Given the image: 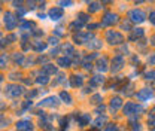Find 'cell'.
Segmentation results:
<instances>
[{
  "label": "cell",
  "mask_w": 155,
  "mask_h": 131,
  "mask_svg": "<svg viewBox=\"0 0 155 131\" xmlns=\"http://www.w3.org/2000/svg\"><path fill=\"white\" fill-rule=\"evenodd\" d=\"M88 48H91V49H97V48H101V42L100 40H93L88 43Z\"/></svg>",
  "instance_id": "obj_24"
},
{
  "label": "cell",
  "mask_w": 155,
  "mask_h": 131,
  "mask_svg": "<svg viewBox=\"0 0 155 131\" xmlns=\"http://www.w3.org/2000/svg\"><path fill=\"white\" fill-rule=\"evenodd\" d=\"M86 21H88V15L86 14H79V23L84 24V23H86Z\"/></svg>",
  "instance_id": "obj_30"
},
{
  "label": "cell",
  "mask_w": 155,
  "mask_h": 131,
  "mask_svg": "<svg viewBox=\"0 0 155 131\" xmlns=\"http://www.w3.org/2000/svg\"><path fill=\"white\" fill-rule=\"evenodd\" d=\"M57 64L60 66V67H70V58L67 57H61L57 60Z\"/></svg>",
  "instance_id": "obj_14"
},
{
  "label": "cell",
  "mask_w": 155,
  "mask_h": 131,
  "mask_svg": "<svg viewBox=\"0 0 155 131\" xmlns=\"http://www.w3.org/2000/svg\"><path fill=\"white\" fill-rule=\"evenodd\" d=\"M151 97H152V91H151V90H148V88L142 90V91L137 94V98H139V100H142V101H145V100H149Z\"/></svg>",
  "instance_id": "obj_10"
},
{
  "label": "cell",
  "mask_w": 155,
  "mask_h": 131,
  "mask_svg": "<svg viewBox=\"0 0 155 131\" xmlns=\"http://www.w3.org/2000/svg\"><path fill=\"white\" fill-rule=\"evenodd\" d=\"M88 122H90V116L88 115H81L79 116V124H81V127H85V125H88Z\"/></svg>",
  "instance_id": "obj_22"
},
{
  "label": "cell",
  "mask_w": 155,
  "mask_h": 131,
  "mask_svg": "<svg viewBox=\"0 0 155 131\" xmlns=\"http://www.w3.org/2000/svg\"><path fill=\"white\" fill-rule=\"evenodd\" d=\"M49 42L52 43V45H57V43H58V39H57V37H51V39H49Z\"/></svg>",
  "instance_id": "obj_37"
},
{
  "label": "cell",
  "mask_w": 155,
  "mask_h": 131,
  "mask_svg": "<svg viewBox=\"0 0 155 131\" xmlns=\"http://www.w3.org/2000/svg\"><path fill=\"white\" fill-rule=\"evenodd\" d=\"M43 72H45V73H48V75H54V73L57 72V69L54 67L52 64H46L45 67H43Z\"/></svg>",
  "instance_id": "obj_21"
},
{
  "label": "cell",
  "mask_w": 155,
  "mask_h": 131,
  "mask_svg": "<svg viewBox=\"0 0 155 131\" xmlns=\"http://www.w3.org/2000/svg\"><path fill=\"white\" fill-rule=\"evenodd\" d=\"M118 23V15L116 14H112V12H106L104 14V18H103V24L104 26H114Z\"/></svg>",
  "instance_id": "obj_5"
},
{
  "label": "cell",
  "mask_w": 155,
  "mask_h": 131,
  "mask_svg": "<svg viewBox=\"0 0 155 131\" xmlns=\"http://www.w3.org/2000/svg\"><path fill=\"white\" fill-rule=\"evenodd\" d=\"M46 48V43L45 42H40V40H36L34 43H33V49L34 51H37V52H40V51H43Z\"/></svg>",
  "instance_id": "obj_15"
},
{
  "label": "cell",
  "mask_w": 155,
  "mask_h": 131,
  "mask_svg": "<svg viewBox=\"0 0 155 131\" xmlns=\"http://www.w3.org/2000/svg\"><path fill=\"white\" fill-rule=\"evenodd\" d=\"M39 106H43V107H57L58 106V98L57 97H48L45 100H42L39 103Z\"/></svg>",
  "instance_id": "obj_6"
},
{
  "label": "cell",
  "mask_w": 155,
  "mask_h": 131,
  "mask_svg": "<svg viewBox=\"0 0 155 131\" xmlns=\"http://www.w3.org/2000/svg\"><path fill=\"white\" fill-rule=\"evenodd\" d=\"M106 121H107V118H106V116H99V118L96 119L94 125H96L97 128H100V127H103V124H106Z\"/></svg>",
  "instance_id": "obj_23"
},
{
  "label": "cell",
  "mask_w": 155,
  "mask_h": 131,
  "mask_svg": "<svg viewBox=\"0 0 155 131\" xmlns=\"http://www.w3.org/2000/svg\"><path fill=\"white\" fill-rule=\"evenodd\" d=\"M106 131H118V127L116 125H107Z\"/></svg>",
  "instance_id": "obj_33"
},
{
  "label": "cell",
  "mask_w": 155,
  "mask_h": 131,
  "mask_svg": "<svg viewBox=\"0 0 155 131\" xmlns=\"http://www.w3.org/2000/svg\"><path fill=\"white\" fill-rule=\"evenodd\" d=\"M2 80H3V76H2V75H0V82H2Z\"/></svg>",
  "instance_id": "obj_44"
},
{
  "label": "cell",
  "mask_w": 155,
  "mask_h": 131,
  "mask_svg": "<svg viewBox=\"0 0 155 131\" xmlns=\"http://www.w3.org/2000/svg\"><path fill=\"white\" fill-rule=\"evenodd\" d=\"M5 94L9 95V97H18L23 94V88L18 85H8L6 90H5Z\"/></svg>",
  "instance_id": "obj_3"
},
{
  "label": "cell",
  "mask_w": 155,
  "mask_h": 131,
  "mask_svg": "<svg viewBox=\"0 0 155 131\" xmlns=\"http://www.w3.org/2000/svg\"><path fill=\"white\" fill-rule=\"evenodd\" d=\"M146 79H155V70L148 72V73H146Z\"/></svg>",
  "instance_id": "obj_32"
},
{
  "label": "cell",
  "mask_w": 155,
  "mask_h": 131,
  "mask_svg": "<svg viewBox=\"0 0 155 131\" xmlns=\"http://www.w3.org/2000/svg\"><path fill=\"white\" fill-rule=\"evenodd\" d=\"M82 83H84V79H82L81 75H76V76L72 78V85H73V86H81Z\"/></svg>",
  "instance_id": "obj_18"
},
{
  "label": "cell",
  "mask_w": 155,
  "mask_h": 131,
  "mask_svg": "<svg viewBox=\"0 0 155 131\" xmlns=\"http://www.w3.org/2000/svg\"><path fill=\"white\" fill-rule=\"evenodd\" d=\"M100 3H97V2H93L91 5H90V8H88V11L90 12H97V11H100Z\"/></svg>",
  "instance_id": "obj_26"
},
{
  "label": "cell",
  "mask_w": 155,
  "mask_h": 131,
  "mask_svg": "<svg viewBox=\"0 0 155 131\" xmlns=\"http://www.w3.org/2000/svg\"><path fill=\"white\" fill-rule=\"evenodd\" d=\"M31 27H34V24H33V23H29V21H26V23H23V24H21V30L31 28Z\"/></svg>",
  "instance_id": "obj_29"
},
{
  "label": "cell",
  "mask_w": 155,
  "mask_h": 131,
  "mask_svg": "<svg viewBox=\"0 0 155 131\" xmlns=\"http://www.w3.org/2000/svg\"><path fill=\"white\" fill-rule=\"evenodd\" d=\"M122 28H130V24H128V23H124V24H122Z\"/></svg>",
  "instance_id": "obj_41"
},
{
  "label": "cell",
  "mask_w": 155,
  "mask_h": 131,
  "mask_svg": "<svg viewBox=\"0 0 155 131\" xmlns=\"http://www.w3.org/2000/svg\"><path fill=\"white\" fill-rule=\"evenodd\" d=\"M60 98H61L64 103H67V104L72 103V97H70V94H69V93H66V91H63V93L60 94Z\"/></svg>",
  "instance_id": "obj_20"
},
{
  "label": "cell",
  "mask_w": 155,
  "mask_h": 131,
  "mask_svg": "<svg viewBox=\"0 0 155 131\" xmlns=\"http://www.w3.org/2000/svg\"><path fill=\"white\" fill-rule=\"evenodd\" d=\"M16 128L18 130H23V131H30L31 130V122L30 121H19L16 124Z\"/></svg>",
  "instance_id": "obj_12"
},
{
  "label": "cell",
  "mask_w": 155,
  "mask_h": 131,
  "mask_svg": "<svg viewBox=\"0 0 155 131\" xmlns=\"http://www.w3.org/2000/svg\"><path fill=\"white\" fill-rule=\"evenodd\" d=\"M49 18L54 21H58L60 18H63V9L61 8H52L49 11Z\"/></svg>",
  "instance_id": "obj_9"
},
{
  "label": "cell",
  "mask_w": 155,
  "mask_h": 131,
  "mask_svg": "<svg viewBox=\"0 0 155 131\" xmlns=\"http://www.w3.org/2000/svg\"><path fill=\"white\" fill-rule=\"evenodd\" d=\"M55 33H57V36H61V34H63L61 28H57V30H55Z\"/></svg>",
  "instance_id": "obj_40"
},
{
  "label": "cell",
  "mask_w": 155,
  "mask_h": 131,
  "mask_svg": "<svg viewBox=\"0 0 155 131\" xmlns=\"http://www.w3.org/2000/svg\"><path fill=\"white\" fill-rule=\"evenodd\" d=\"M24 5V0H12V6L15 8H23Z\"/></svg>",
  "instance_id": "obj_28"
},
{
  "label": "cell",
  "mask_w": 155,
  "mask_h": 131,
  "mask_svg": "<svg viewBox=\"0 0 155 131\" xmlns=\"http://www.w3.org/2000/svg\"><path fill=\"white\" fill-rule=\"evenodd\" d=\"M128 18H130L131 23L140 24V23H143V21L146 19V15H145V12L142 9H133V11L128 12Z\"/></svg>",
  "instance_id": "obj_1"
},
{
  "label": "cell",
  "mask_w": 155,
  "mask_h": 131,
  "mask_svg": "<svg viewBox=\"0 0 155 131\" xmlns=\"http://www.w3.org/2000/svg\"><path fill=\"white\" fill-rule=\"evenodd\" d=\"M103 82H104V78L103 76H94V78H91V85L93 86H99Z\"/></svg>",
  "instance_id": "obj_19"
},
{
  "label": "cell",
  "mask_w": 155,
  "mask_h": 131,
  "mask_svg": "<svg viewBox=\"0 0 155 131\" xmlns=\"http://www.w3.org/2000/svg\"><path fill=\"white\" fill-rule=\"evenodd\" d=\"M100 100H101V95H94L93 97V103H100Z\"/></svg>",
  "instance_id": "obj_35"
},
{
  "label": "cell",
  "mask_w": 155,
  "mask_h": 131,
  "mask_svg": "<svg viewBox=\"0 0 155 131\" xmlns=\"http://www.w3.org/2000/svg\"><path fill=\"white\" fill-rule=\"evenodd\" d=\"M48 80H49V79H48L46 76H40V78H37V79H36V82H37V83H46Z\"/></svg>",
  "instance_id": "obj_31"
},
{
  "label": "cell",
  "mask_w": 155,
  "mask_h": 131,
  "mask_svg": "<svg viewBox=\"0 0 155 131\" xmlns=\"http://www.w3.org/2000/svg\"><path fill=\"white\" fill-rule=\"evenodd\" d=\"M121 106H122V98H121V97H114L112 100H110V107H112L114 110L119 109Z\"/></svg>",
  "instance_id": "obj_13"
},
{
  "label": "cell",
  "mask_w": 155,
  "mask_h": 131,
  "mask_svg": "<svg viewBox=\"0 0 155 131\" xmlns=\"http://www.w3.org/2000/svg\"><path fill=\"white\" fill-rule=\"evenodd\" d=\"M122 66H124V58L116 55L114 60H112V72H118L122 69Z\"/></svg>",
  "instance_id": "obj_7"
},
{
  "label": "cell",
  "mask_w": 155,
  "mask_h": 131,
  "mask_svg": "<svg viewBox=\"0 0 155 131\" xmlns=\"http://www.w3.org/2000/svg\"><path fill=\"white\" fill-rule=\"evenodd\" d=\"M149 21H151L152 24H155V12H151L149 14Z\"/></svg>",
  "instance_id": "obj_34"
},
{
  "label": "cell",
  "mask_w": 155,
  "mask_h": 131,
  "mask_svg": "<svg viewBox=\"0 0 155 131\" xmlns=\"http://www.w3.org/2000/svg\"><path fill=\"white\" fill-rule=\"evenodd\" d=\"M97 67H99V70H101V72H104V70H107V60L103 57L101 60H99V63H97Z\"/></svg>",
  "instance_id": "obj_17"
},
{
  "label": "cell",
  "mask_w": 155,
  "mask_h": 131,
  "mask_svg": "<svg viewBox=\"0 0 155 131\" xmlns=\"http://www.w3.org/2000/svg\"><path fill=\"white\" fill-rule=\"evenodd\" d=\"M5 61H6V57H2V58H0V67H3Z\"/></svg>",
  "instance_id": "obj_38"
},
{
  "label": "cell",
  "mask_w": 155,
  "mask_h": 131,
  "mask_svg": "<svg viewBox=\"0 0 155 131\" xmlns=\"http://www.w3.org/2000/svg\"><path fill=\"white\" fill-rule=\"evenodd\" d=\"M140 107H137L136 103H133V101H128L125 106H124V113L125 115H131V113H134L136 110H139Z\"/></svg>",
  "instance_id": "obj_8"
},
{
  "label": "cell",
  "mask_w": 155,
  "mask_h": 131,
  "mask_svg": "<svg viewBox=\"0 0 155 131\" xmlns=\"http://www.w3.org/2000/svg\"><path fill=\"white\" fill-rule=\"evenodd\" d=\"M58 5L61 8H70V6H73V2H72V0H60Z\"/></svg>",
  "instance_id": "obj_25"
},
{
  "label": "cell",
  "mask_w": 155,
  "mask_h": 131,
  "mask_svg": "<svg viewBox=\"0 0 155 131\" xmlns=\"http://www.w3.org/2000/svg\"><path fill=\"white\" fill-rule=\"evenodd\" d=\"M106 37H107V42L110 43V45H119V43L124 42V36H122L121 33H118V31H112V30L107 31Z\"/></svg>",
  "instance_id": "obj_2"
},
{
  "label": "cell",
  "mask_w": 155,
  "mask_h": 131,
  "mask_svg": "<svg viewBox=\"0 0 155 131\" xmlns=\"http://www.w3.org/2000/svg\"><path fill=\"white\" fill-rule=\"evenodd\" d=\"M101 2H104V3H107V2H109V0H101Z\"/></svg>",
  "instance_id": "obj_45"
},
{
  "label": "cell",
  "mask_w": 155,
  "mask_h": 131,
  "mask_svg": "<svg viewBox=\"0 0 155 131\" xmlns=\"http://www.w3.org/2000/svg\"><path fill=\"white\" fill-rule=\"evenodd\" d=\"M151 63H152V64H155V55H154V57L151 58Z\"/></svg>",
  "instance_id": "obj_42"
},
{
  "label": "cell",
  "mask_w": 155,
  "mask_h": 131,
  "mask_svg": "<svg viewBox=\"0 0 155 131\" xmlns=\"http://www.w3.org/2000/svg\"><path fill=\"white\" fill-rule=\"evenodd\" d=\"M14 60H15V61H18V63H21V61H23V55H15V57H14Z\"/></svg>",
  "instance_id": "obj_36"
},
{
  "label": "cell",
  "mask_w": 155,
  "mask_h": 131,
  "mask_svg": "<svg viewBox=\"0 0 155 131\" xmlns=\"http://www.w3.org/2000/svg\"><path fill=\"white\" fill-rule=\"evenodd\" d=\"M88 39H91V34H84V33H79L78 36H75V43L81 45V43L88 42Z\"/></svg>",
  "instance_id": "obj_11"
},
{
  "label": "cell",
  "mask_w": 155,
  "mask_h": 131,
  "mask_svg": "<svg viewBox=\"0 0 155 131\" xmlns=\"http://www.w3.org/2000/svg\"><path fill=\"white\" fill-rule=\"evenodd\" d=\"M145 34V31H143V28H136V30H133V34L130 36V40H136V39H139V37H142Z\"/></svg>",
  "instance_id": "obj_16"
},
{
  "label": "cell",
  "mask_w": 155,
  "mask_h": 131,
  "mask_svg": "<svg viewBox=\"0 0 155 131\" xmlns=\"http://www.w3.org/2000/svg\"><path fill=\"white\" fill-rule=\"evenodd\" d=\"M5 24H6V28H8V30H14V28H15V26H16V18H15L14 14H11V12H6V14H5Z\"/></svg>",
  "instance_id": "obj_4"
},
{
  "label": "cell",
  "mask_w": 155,
  "mask_h": 131,
  "mask_svg": "<svg viewBox=\"0 0 155 131\" xmlns=\"http://www.w3.org/2000/svg\"><path fill=\"white\" fill-rule=\"evenodd\" d=\"M136 2H137V3H142V2H145V0H136Z\"/></svg>",
  "instance_id": "obj_43"
},
{
  "label": "cell",
  "mask_w": 155,
  "mask_h": 131,
  "mask_svg": "<svg viewBox=\"0 0 155 131\" xmlns=\"http://www.w3.org/2000/svg\"><path fill=\"white\" fill-rule=\"evenodd\" d=\"M101 24H91V26H88V28H97V27H100Z\"/></svg>",
  "instance_id": "obj_39"
},
{
  "label": "cell",
  "mask_w": 155,
  "mask_h": 131,
  "mask_svg": "<svg viewBox=\"0 0 155 131\" xmlns=\"http://www.w3.org/2000/svg\"><path fill=\"white\" fill-rule=\"evenodd\" d=\"M69 27H70V30H73V31H76V30H79V28L82 27V24L79 23V21H75V23H72V24H70Z\"/></svg>",
  "instance_id": "obj_27"
}]
</instances>
